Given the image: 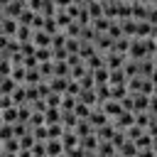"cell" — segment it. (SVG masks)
<instances>
[{
	"label": "cell",
	"mask_w": 157,
	"mask_h": 157,
	"mask_svg": "<svg viewBox=\"0 0 157 157\" xmlns=\"http://www.w3.org/2000/svg\"><path fill=\"white\" fill-rule=\"evenodd\" d=\"M125 54H118V52H105L103 54V66L105 69H123V64H125Z\"/></svg>",
	"instance_id": "obj_1"
},
{
	"label": "cell",
	"mask_w": 157,
	"mask_h": 157,
	"mask_svg": "<svg viewBox=\"0 0 157 157\" xmlns=\"http://www.w3.org/2000/svg\"><path fill=\"white\" fill-rule=\"evenodd\" d=\"M113 125H115L118 130H128L130 125H135V113H130V110L118 113V115L113 118Z\"/></svg>",
	"instance_id": "obj_2"
},
{
	"label": "cell",
	"mask_w": 157,
	"mask_h": 157,
	"mask_svg": "<svg viewBox=\"0 0 157 157\" xmlns=\"http://www.w3.org/2000/svg\"><path fill=\"white\" fill-rule=\"evenodd\" d=\"M32 44H34L37 49H42V47H49V49H52V34L44 32V29H34V32H32Z\"/></svg>",
	"instance_id": "obj_3"
},
{
	"label": "cell",
	"mask_w": 157,
	"mask_h": 157,
	"mask_svg": "<svg viewBox=\"0 0 157 157\" xmlns=\"http://www.w3.org/2000/svg\"><path fill=\"white\" fill-rule=\"evenodd\" d=\"M128 83V76L123 69H108V86H125Z\"/></svg>",
	"instance_id": "obj_4"
},
{
	"label": "cell",
	"mask_w": 157,
	"mask_h": 157,
	"mask_svg": "<svg viewBox=\"0 0 157 157\" xmlns=\"http://www.w3.org/2000/svg\"><path fill=\"white\" fill-rule=\"evenodd\" d=\"M101 110H103V113H105V115L113 120L118 113H123V105H120V101H113V98H108L105 103H101Z\"/></svg>",
	"instance_id": "obj_5"
},
{
	"label": "cell",
	"mask_w": 157,
	"mask_h": 157,
	"mask_svg": "<svg viewBox=\"0 0 157 157\" xmlns=\"http://www.w3.org/2000/svg\"><path fill=\"white\" fill-rule=\"evenodd\" d=\"M59 140H61V145H64V152H69V150L78 147V135H76L74 130H64V135H61Z\"/></svg>",
	"instance_id": "obj_6"
},
{
	"label": "cell",
	"mask_w": 157,
	"mask_h": 157,
	"mask_svg": "<svg viewBox=\"0 0 157 157\" xmlns=\"http://www.w3.org/2000/svg\"><path fill=\"white\" fill-rule=\"evenodd\" d=\"M93 44H96V52H101V54H105V52L113 49V39H110L108 34H98V37L93 39Z\"/></svg>",
	"instance_id": "obj_7"
},
{
	"label": "cell",
	"mask_w": 157,
	"mask_h": 157,
	"mask_svg": "<svg viewBox=\"0 0 157 157\" xmlns=\"http://www.w3.org/2000/svg\"><path fill=\"white\" fill-rule=\"evenodd\" d=\"M147 103H150V96L132 93V113H142V110H147Z\"/></svg>",
	"instance_id": "obj_8"
},
{
	"label": "cell",
	"mask_w": 157,
	"mask_h": 157,
	"mask_svg": "<svg viewBox=\"0 0 157 157\" xmlns=\"http://www.w3.org/2000/svg\"><path fill=\"white\" fill-rule=\"evenodd\" d=\"M61 123V108H47L44 110V125H59Z\"/></svg>",
	"instance_id": "obj_9"
},
{
	"label": "cell",
	"mask_w": 157,
	"mask_h": 157,
	"mask_svg": "<svg viewBox=\"0 0 157 157\" xmlns=\"http://www.w3.org/2000/svg\"><path fill=\"white\" fill-rule=\"evenodd\" d=\"M44 147H47V157H59V155H64V145H61V140H47Z\"/></svg>",
	"instance_id": "obj_10"
},
{
	"label": "cell",
	"mask_w": 157,
	"mask_h": 157,
	"mask_svg": "<svg viewBox=\"0 0 157 157\" xmlns=\"http://www.w3.org/2000/svg\"><path fill=\"white\" fill-rule=\"evenodd\" d=\"M17 20H10V17H2V34L5 37H10V39H15V34H17Z\"/></svg>",
	"instance_id": "obj_11"
},
{
	"label": "cell",
	"mask_w": 157,
	"mask_h": 157,
	"mask_svg": "<svg viewBox=\"0 0 157 157\" xmlns=\"http://www.w3.org/2000/svg\"><path fill=\"white\" fill-rule=\"evenodd\" d=\"M118 25H120V32H123V37H135V27H137V22L130 17V20H118Z\"/></svg>",
	"instance_id": "obj_12"
},
{
	"label": "cell",
	"mask_w": 157,
	"mask_h": 157,
	"mask_svg": "<svg viewBox=\"0 0 157 157\" xmlns=\"http://www.w3.org/2000/svg\"><path fill=\"white\" fill-rule=\"evenodd\" d=\"M135 22H137V20H135ZM135 37H137V39H147V37H152V25L145 22V20H140L137 27H135Z\"/></svg>",
	"instance_id": "obj_13"
},
{
	"label": "cell",
	"mask_w": 157,
	"mask_h": 157,
	"mask_svg": "<svg viewBox=\"0 0 157 157\" xmlns=\"http://www.w3.org/2000/svg\"><path fill=\"white\" fill-rule=\"evenodd\" d=\"M54 22H56V27L64 32V29H66V27H69L74 20L69 17V12H66V10H56V15H54Z\"/></svg>",
	"instance_id": "obj_14"
},
{
	"label": "cell",
	"mask_w": 157,
	"mask_h": 157,
	"mask_svg": "<svg viewBox=\"0 0 157 157\" xmlns=\"http://www.w3.org/2000/svg\"><path fill=\"white\" fill-rule=\"evenodd\" d=\"M110 22L113 20H108V17H96V20H91V27L96 29V34H105L108 27H110Z\"/></svg>",
	"instance_id": "obj_15"
},
{
	"label": "cell",
	"mask_w": 157,
	"mask_h": 157,
	"mask_svg": "<svg viewBox=\"0 0 157 157\" xmlns=\"http://www.w3.org/2000/svg\"><path fill=\"white\" fill-rule=\"evenodd\" d=\"M78 103H86V105H91V108H96V105H98V98H96V91H93V88H88V91H81V93H78Z\"/></svg>",
	"instance_id": "obj_16"
},
{
	"label": "cell",
	"mask_w": 157,
	"mask_h": 157,
	"mask_svg": "<svg viewBox=\"0 0 157 157\" xmlns=\"http://www.w3.org/2000/svg\"><path fill=\"white\" fill-rule=\"evenodd\" d=\"M22 10H25V5H20V2H15V0H12V2H7V5H5V17H10V20H17Z\"/></svg>",
	"instance_id": "obj_17"
},
{
	"label": "cell",
	"mask_w": 157,
	"mask_h": 157,
	"mask_svg": "<svg viewBox=\"0 0 157 157\" xmlns=\"http://www.w3.org/2000/svg\"><path fill=\"white\" fill-rule=\"evenodd\" d=\"M10 78H12L17 86H22V83H25V78H27V69H25V64H22V66H12Z\"/></svg>",
	"instance_id": "obj_18"
},
{
	"label": "cell",
	"mask_w": 157,
	"mask_h": 157,
	"mask_svg": "<svg viewBox=\"0 0 157 157\" xmlns=\"http://www.w3.org/2000/svg\"><path fill=\"white\" fill-rule=\"evenodd\" d=\"M91 74H93V88L108 83V69H105V66H101V69H96V71H91Z\"/></svg>",
	"instance_id": "obj_19"
},
{
	"label": "cell",
	"mask_w": 157,
	"mask_h": 157,
	"mask_svg": "<svg viewBox=\"0 0 157 157\" xmlns=\"http://www.w3.org/2000/svg\"><path fill=\"white\" fill-rule=\"evenodd\" d=\"M2 120H5L7 125H17V123H20V110H17V105L2 110Z\"/></svg>",
	"instance_id": "obj_20"
},
{
	"label": "cell",
	"mask_w": 157,
	"mask_h": 157,
	"mask_svg": "<svg viewBox=\"0 0 157 157\" xmlns=\"http://www.w3.org/2000/svg\"><path fill=\"white\" fill-rule=\"evenodd\" d=\"M74 132H76L78 137H86V135H93L96 130H93V125H91L88 120H78V123H76V128H74Z\"/></svg>",
	"instance_id": "obj_21"
},
{
	"label": "cell",
	"mask_w": 157,
	"mask_h": 157,
	"mask_svg": "<svg viewBox=\"0 0 157 157\" xmlns=\"http://www.w3.org/2000/svg\"><path fill=\"white\" fill-rule=\"evenodd\" d=\"M137 155V147H135V142H130V140H125L120 147H118V157H135Z\"/></svg>",
	"instance_id": "obj_22"
},
{
	"label": "cell",
	"mask_w": 157,
	"mask_h": 157,
	"mask_svg": "<svg viewBox=\"0 0 157 157\" xmlns=\"http://www.w3.org/2000/svg\"><path fill=\"white\" fill-rule=\"evenodd\" d=\"M83 64H86V69H88V71H96V69H101V66H103V54H101V52H96V54H93V56H88Z\"/></svg>",
	"instance_id": "obj_23"
},
{
	"label": "cell",
	"mask_w": 157,
	"mask_h": 157,
	"mask_svg": "<svg viewBox=\"0 0 157 157\" xmlns=\"http://www.w3.org/2000/svg\"><path fill=\"white\" fill-rule=\"evenodd\" d=\"M86 10H88L91 20H96V17H103V2H101V0H96V2H86Z\"/></svg>",
	"instance_id": "obj_24"
},
{
	"label": "cell",
	"mask_w": 157,
	"mask_h": 157,
	"mask_svg": "<svg viewBox=\"0 0 157 157\" xmlns=\"http://www.w3.org/2000/svg\"><path fill=\"white\" fill-rule=\"evenodd\" d=\"M32 32H34L32 27H22V25H20V27H17V34H15V39H17L20 44H25V42H32Z\"/></svg>",
	"instance_id": "obj_25"
},
{
	"label": "cell",
	"mask_w": 157,
	"mask_h": 157,
	"mask_svg": "<svg viewBox=\"0 0 157 157\" xmlns=\"http://www.w3.org/2000/svg\"><path fill=\"white\" fill-rule=\"evenodd\" d=\"M52 49L49 47H42V49H34V59H37V66L39 64H44V61H52Z\"/></svg>",
	"instance_id": "obj_26"
},
{
	"label": "cell",
	"mask_w": 157,
	"mask_h": 157,
	"mask_svg": "<svg viewBox=\"0 0 157 157\" xmlns=\"http://www.w3.org/2000/svg\"><path fill=\"white\" fill-rule=\"evenodd\" d=\"M54 64V76H61V78H69L71 76V69L66 61H52Z\"/></svg>",
	"instance_id": "obj_27"
},
{
	"label": "cell",
	"mask_w": 157,
	"mask_h": 157,
	"mask_svg": "<svg viewBox=\"0 0 157 157\" xmlns=\"http://www.w3.org/2000/svg\"><path fill=\"white\" fill-rule=\"evenodd\" d=\"M147 7L150 5H142V2H132V20H145L147 17Z\"/></svg>",
	"instance_id": "obj_28"
},
{
	"label": "cell",
	"mask_w": 157,
	"mask_h": 157,
	"mask_svg": "<svg viewBox=\"0 0 157 157\" xmlns=\"http://www.w3.org/2000/svg\"><path fill=\"white\" fill-rule=\"evenodd\" d=\"M17 142H20V150H32L37 140H34V135H32V130H29V132H25L22 137H17Z\"/></svg>",
	"instance_id": "obj_29"
},
{
	"label": "cell",
	"mask_w": 157,
	"mask_h": 157,
	"mask_svg": "<svg viewBox=\"0 0 157 157\" xmlns=\"http://www.w3.org/2000/svg\"><path fill=\"white\" fill-rule=\"evenodd\" d=\"M137 64H140V61H135V59H125V64H123V71H125V76H128V78L137 76Z\"/></svg>",
	"instance_id": "obj_30"
},
{
	"label": "cell",
	"mask_w": 157,
	"mask_h": 157,
	"mask_svg": "<svg viewBox=\"0 0 157 157\" xmlns=\"http://www.w3.org/2000/svg\"><path fill=\"white\" fill-rule=\"evenodd\" d=\"M152 142H155V137L147 135V132H142V135L135 140V147H137V150H147V147H152Z\"/></svg>",
	"instance_id": "obj_31"
},
{
	"label": "cell",
	"mask_w": 157,
	"mask_h": 157,
	"mask_svg": "<svg viewBox=\"0 0 157 157\" xmlns=\"http://www.w3.org/2000/svg\"><path fill=\"white\" fill-rule=\"evenodd\" d=\"M78 47H81V39H76V37H66V44H64L66 54H78Z\"/></svg>",
	"instance_id": "obj_32"
},
{
	"label": "cell",
	"mask_w": 157,
	"mask_h": 157,
	"mask_svg": "<svg viewBox=\"0 0 157 157\" xmlns=\"http://www.w3.org/2000/svg\"><path fill=\"white\" fill-rule=\"evenodd\" d=\"M74 115H76L78 120H86V118L91 115V105H86V103H76V108H74Z\"/></svg>",
	"instance_id": "obj_33"
},
{
	"label": "cell",
	"mask_w": 157,
	"mask_h": 157,
	"mask_svg": "<svg viewBox=\"0 0 157 157\" xmlns=\"http://www.w3.org/2000/svg\"><path fill=\"white\" fill-rule=\"evenodd\" d=\"M32 135H34V140H37V142H47V140H49V130H47V125L32 128Z\"/></svg>",
	"instance_id": "obj_34"
},
{
	"label": "cell",
	"mask_w": 157,
	"mask_h": 157,
	"mask_svg": "<svg viewBox=\"0 0 157 157\" xmlns=\"http://www.w3.org/2000/svg\"><path fill=\"white\" fill-rule=\"evenodd\" d=\"M10 137H15V128L7 125V123H2V125H0V142H5V140H10Z\"/></svg>",
	"instance_id": "obj_35"
},
{
	"label": "cell",
	"mask_w": 157,
	"mask_h": 157,
	"mask_svg": "<svg viewBox=\"0 0 157 157\" xmlns=\"http://www.w3.org/2000/svg\"><path fill=\"white\" fill-rule=\"evenodd\" d=\"M2 152H20V142H17V137L5 140V142H2Z\"/></svg>",
	"instance_id": "obj_36"
},
{
	"label": "cell",
	"mask_w": 157,
	"mask_h": 157,
	"mask_svg": "<svg viewBox=\"0 0 157 157\" xmlns=\"http://www.w3.org/2000/svg\"><path fill=\"white\" fill-rule=\"evenodd\" d=\"M44 103H47V108H59V105H61V96H59V93H49V96L44 98Z\"/></svg>",
	"instance_id": "obj_37"
},
{
	"label": "cell",
	"mask_w": 157,
	"mask_h": 157,
	"mask_svg": "<svg viewBox=\"0 0 157 157\" xmlns=\"http://www.w3.org/2000/svg\"><path fill=\"white\" fill-rule=\"evenodd\" d=\"M44 32H49V34H56L59 32V27H56V22H54V17H44V27H42Z\"/></svg>",
	"instance_id": "obj_38"
},
{
	"label": "cell",
	"mask_w": 157,
	"mask_h": 157,
	"mask_svg": "<svg viewBox=\"0 0 157 157\" xmlns=\"http://www.w3.org/2000/svg\"><path fill=\"white\" fill-rule=\"evenodd\" d=\"M32 155H34V157H47V147H44V142H34Z\"/></svg>",
	"instance_id": "obj_39"
},
{
	"label": "cell",
	"mask_w": 157,
	"mask_h": 157,
	"mask_svg": "<svg viewBox=\"0 0 157 157\" xmlns=\"http://www.w3.org/2000/svg\"><path fill=\"white\" fill-rule=\"evenodd\" d=\"M145 22H150L152 27L157 25V7H152V5L147 7V17H145Z\"/></svg>",
	"instance_id": "obj_40"
},
{
	"label": "cell",
	"mask_w": 157,
	"mask_h": 157,
	"mask_svg": "<svg viewBox=\"0 0 157 157\" xmlns=\"http://www.w3.org/2000/svg\"><path fill=\"white\" fill-rule=\"evenodd\" d=\"M147 113L157 115V93H152V96H150V103H147Z\"/></svg>",
	"instance_id": "obj_41"
},
{
	"label": "cell",
	"mask_w": 157,
	"mask_h": 157,
	"mask_svg": "<svg viewBox=\"0 0 157 157\" xmlns=\"http://www.w3.org/2000/svg\"><path fill=\"white\" fill-rule=\"evenodd\" d=\"M7 108H12V98L10 96H0V110H7Z\"/></svg>",
	"instance_id": "obj_42"
},
{
	"label": "cell",
	"mask_w": 157,
	"mask_h": 157,
	"mask_svg": "<svg viewBox=\"0 0 157 157\" xmlns=\"http://www.w3.org/2000/svg\"><path fill=\"white\" fill-rule=\"evenodd\" d=\"M54 5H56V10H66L69 5H71V0H52Z\"/></svg>",
	"instance_id": "obj_43"
},
{
	"label": "cell",
	"mask_w": 157,
	"mask_h": 157,
	"mask_svg": "<svg viewBox=\"0 0 157 157\" xmlns=\"http://www.w3.org/2000/svg\"><path fill=\"white\" fill-rule=\"evenodd\" d=\"M7 42H10V37H5V34H0V52H5V47H7Z\"/></svg>",
	"instance_id": "obj_44"
},
{
	"label": "cell",
	"mask_w": 157,
	"mask_h": 157,
	"mask_svg": "<svg viewBox=\"0 0 157 157\" xmlns=\"http://www.w3.org/2000/svg\"><path fill=\"white\" fill-rule=\"evenodd\" d=\"M17 157H34V155H32V150H20Z\"/></svg>",
	"instance_id": "obj_45"
},
{
	"label": "cell",
	"mask_w": 157,
	"mask_h": 157,
	"mask_svg": "<svg viewBox=\"0 0 157 157\" xmlns=\"http://www.w3.org/2000/svg\"><path fill=\"white\" fill-rule=\"evenodd\" d=\"M152 39H155V42H157V25H155V27H152Z\"/></svg>",
	"instance_id": "obj_46"
},
{
	"label": "cell",
	"mask_w": 157,
	"mask_h": 157,
	"mask_svg": "<svg viewBox=\"0 0 157 157\" xmlns=\"http://www.w3.org/2000/svg\"><path fill=\"white\" fill-rule=\"evenodd\" d=\"M2 157H17V152H2Z\"/></svg>",
	"instance_id": "obj_47"
},
{
	"label": "cell",
	"mask_w": 157,
	"mask_h": 157,
	"mask_svg": "<svg viewBox=\"0 0 157 157\" xmlns=\"http://www.w3.org/2000/svg\"><path fill=\"white\" fill-rule=\"evenodd\" d=\"M83 157H98V152H83Z\"/></svg>",
	"instance_id": "obj_48"
},
{
	"label": "cell",
	"mask_w": 157,
	"mask_h": 157,
	"mask_svg": "<svg viewBox=\"0 0 157 157\" xmlns=\"http://www.w3.org/2000/svg\"><path fill=\"white\" fill-rule=\"evenodd\" d=\"M2 17H5V7L0 5V20H2Z\"/></svg>",
	"instance_id": "obj_49"
},
{
	"label": "cell",
	"mask_w": 157,
	"mask_h": 157,
	"mask_svg": "<svg viewBox=\"0 0 157 157\" xmlns=\"http://www.w3.org/2000/svg\"><path fill=\"white\" fill-rule=\"evenodd\" d=\"M7 2H12V0H0V5H2V7H5V5H7Z\"/></svg>",
	"instance_id": "obj_50"
},
{
	"label": "cell",
	"mask_w": 157,
	"mask_h": 157,
	"mask_svg": "<svg viewBox=\"0 0 157 157\" xmlns=\"http://www.w3.org/2000/svg\"><path fill=\"white\" fill-rule=\"evenodd\" d=\"M2 123H5V120H2V110H0V125H2Z\"/></svg>",
	"instance_id": "obj_51"
},
{
	"label": "cell",
	"mask_w": 157,
	"mask_h": 157,
	"mask_svg": "<svg viewBox=\"0 0 157 157\" xmlns=\"http://www.w3.org/2000/svg\"><path fill=\"white\" fill-rule=\"evenodd\" d=\"M0 61H5V56H2V52H0Z\"/></svg>",
	"instance_id": "obj_52"
},
{
	"label": "cell",
	"mask_w": 157,
	"mask_h": 157,
	"mask_svg": "<svg viewBox=\"0 0 157 157\" xmlns=\"http://www.w3.org/2000/svg\"><path fill=\"white\" fill-rule=\"evenodd\" d=\"M155 61H157V49H155Z\"/></svg>",
	"instance_id": "obj_53"
},
{
	"label": "cell",
	"mask_w": 157,
	"mask_h": 157,
	"mask_svg": "<svg viewBox=\"0 0 157 157\" xmlns=\"http://www.w3.org/2000/svg\"><path fill=\"white\" fill-rule=\"evenodd\" d=\"M59 157H66V155H59Z\"/></svg>",
	"instance_id": "obj_54"
},
{
	"label": "cell",
	"mask_w": 157,
	"mask_h": 157,
	"mask_svg": "<svg viewBox=\"0 0 157 157\" xmlns=\"http://www.w3.org/2000/svg\"><path fill=\"white\" fill-rule=\"evenodd\" d=\"M113 157H118V152H115V155H113Z\"/></svg>",
	"instance_id": "obj_55"
}]
</instances>
